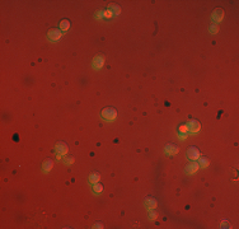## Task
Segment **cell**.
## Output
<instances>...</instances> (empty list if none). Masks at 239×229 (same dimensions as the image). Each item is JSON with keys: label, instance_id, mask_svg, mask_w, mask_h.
Listing matches in <instances>:
<instances>
[{"label": "cell", "instance_id": "obj_1", "mask_svg": "<svg viewBox=\"0 0 239 229\" xmlns=\"http://www.w3.org/2000/svg\"><path fill=\"white\" fill-rule=\"evenodd\" d=\"M101 114L106 121H113V120H116V117H117V111L112 107H107L102 111Z\"/></svg>", "mask_w": 239, "mask_h": 229}, {"label": "cell", "instance_id": "obj_2", "mask_svg": "<svg viewBox=\"0 0 239 229\" xmlns=\"http://www.w3.org/2000/svg\"><path fill=\"white\" fill-rule=\"evenodd\" d=\"M47 37H48L50 41L56 42V41H59L61 37H63V32H61L60 29H50L48 33H47Z\"/></svg>", "mask_w": 239, "mask_h": 229}, {"label": "cell", "instance_id": "obj_3", "mask_svg": "<svg viewBox=\"0 0 239 229\" xmlns=\"http://www.w3.org/2000/svg\"><path fill=\"white\" fill-rule=\"evenodd\" d=\"M200 152L197 148H195V146H191V148H188L187 150V158L191 160H197L200 158Z\"/></svg>", "mask_w": 239, "mask_h": 229}, {"label": "cell", "instance_id": "obj_4", "mask_svg": "<svg viewBox=\"0 0 239 229\" xmlns=\"http://www.w3.org/2000/svg\"><path fill=\"white\" fill-rule=\"evenodd\" d=\"M67 152H69V148H67V145L65 143L60 141L56 144V153H57V155H66Z\"/></svg>", "mask_w": 239, "mask_h": 229}, {"label": "cell", "instance_id": "obj_5", "mask_svg": "<svg viewBox=\"0 0 239 229\" xmlns=\"http://www.w3.org/2000/svg\"><path fill=\"white\" fill-rule=\"evenodd\" d=\"M212 20L215 22V24H217V23H220L221 20H223V18H224V10L223 9H215L214 10V13H212Z\"/></svg>", "mask_w": 239, "mask_h": 229}, {"label": "cell", "instance_id": "obj_6", "mask_svg": "<svg viewBox=\"0 0 239 229\" xmlns=\"http://www.w3.org/2000/svg\"><path fill=\"white\" fill-rule=\"evenodd\" d=\"M187 126H188V131H190V133H193V134L199 133V131L201 130V124H200L199 121H196V120H192Z\"/></svg>", "mask_w": 239, "mask_h": 229}, {"label": "cell", "instance_id": "obj_7", "mask_svg": "<svg viewBox=\"0 0 239 229\" xmlns=\"http://www.w3.org/2000/svg\"><path fill=\"white\" fill-rule=\"evenodd\" d=\"M178 146L174 145V144H168V145L166 146V149H164V152L167 153L168 155H176L177 153H178Z\"/></svg>", "mask_w": 239, "mask_h": 229}, {"label": "cell", "instance_id": "obj_8", "mask_svg": "<svg viewBox=\"0 0 239 229\" xmlns=\"http://www.w3.org/2000/svg\"><path fill=\"white\" fill-rule=\"evenodd\" d=\"M103 65H104V57H103L102 55H98V56L94 57V60H93V66L96 67V69H101Z\"/></svg>", "mask_w": 239, "mask_h": 229}, {"label": "cell", "instance_id": "obj_9", "mask_svg": "<svg viewBox=\"0 0 239 229\" xmlns=\"http://www.w3.org/2000/svg\"><path fill=\"white\" fill-rule=\"evenodd\" d=\"M199 168H200L199 164L192 162V163H190L187 167H186V173H187V174H192V173H196L197 171H199Z\"/></svg>", "mask_w": 239, "mask_h": 229}, {"label": "cell", "instance_id": "obj_10", "mask_svg": "<svg viewBox=\"0 0 239 229\" xmlns=\"http://www.w3.org/2000/svg\"><path fill=\"white\" fill-rule=\"evenodd\" d=\"M145 206L147 207V209H150V210H154L155 207H156V200L155 199H153V197H147L145 199Z\"/></svg>", "mask_w": 239, "mask_h": 229}, {"label": "cell", "instance_id": "obj_11", "mask_svg": "<svg viewBox=\"0 0 239 229\" xmlns=\"http://www.w3.org/2000/svg\"><path fill=\"white\" fill-rule=\"evenodd\" d=\"M52 167H54V162H52L51 159H46L42 164V169H43V172H46V173L51 171Z\"/></svg>", "mask_w": 239, "mask_h": 229}, {"label": "cell", "instance_id": "obj_12", "mask_svg": "<svg viewBox=\"0 0 239 229\" xmlns=\"http://www.w3.org/2000/svg\"><path fill=\"white\" fill-rule=\"evenodd\" d=\"M99 180H101V174L99 173H97V172H94L92 173V174L89 176V182L90 183H97V182H99Z\"/></svg>", "mask_w": 239, "mask_h": 229}, {"label": "cell", "instance_id": "obj_13", "mask_svg": "<svg viewBox=\"0 0 239 229\" xmlns=\"http://www.w3.org/2000/svg\"><path fill=\"white\" fill-rule=\"evenodd\" d=\"M199 166L201 167V168H207L209 166H210V160L207 159V158H205V157H202V158H199Z\"/></svg>", "mask_w": 239, "mask_h": 229}, {"label": "cell", "instance_id": "obj_14", "mask_svg": "<svg viewBox=\"0 0 239 229\" xmlns=\"http://www.w3.org/2000/svg\"><path fill=\"white\" fill-rule=\"evenodd\" d=\"M69 28H70V22H69V20H66V19L61 20V23H60V31L61 32H66Z\"/></svg>", "mask_w": 239, "mask_h": 229}, {"label": "cell", "instance_id": "obj_15", "mask_svg": "<svg viewBox=\"0 0 239 229\" xmlns=\"http://www.w3.org/2000/svg\"><path fill=\"white\" fill-rule=\"evenodd\" d=\"M110 10L113 13V15H117V14H120L121 13V8L118 7L117 4H112L111 7H110Z\"/></svg>", "mask_w": 239, "mask_h": 229}, {"label": "cell", "instance_id": "obj_16", "mask_svg": "<svg viewBox=\"0 0 239 229\" xmlns=\"http://www.w3.org/2000/svg\"><path fill=\"white\" fill-rule=\"evenodd\" d=\"M93 191H94V193H101L103 191V186L99 182H97V183L93 185Z\"/></svg>", "mask_w": 239, "mask_h": 229}, {"label": "cell", "instance_id": "obj_17", "mask_svg": "<svg viewBox=\"0 0 239 229\" xmlns=\"http://www.w3.org/2000/svg\"><path fill=\"white\" fill-rule=\"evenodd\" d=\"M209 31H210V33H212V34L217 33V32H219V24H211Z\"/></svg>", "mask_w": 239, "mask_h": 229}, {"label": "cell", "instance_id": "obj_18", "mask_svg": "<svg viewBox=\"0 0 239 229\" xmlns=\"http://www.w3.org/2000/svg\"><path fill=\"white\" fill-rule=\"evenodd\" d=\"M156 216H158V213H156V211H153V209H151V211H149V216H147V218L150 220H155Z\"/></svg>", "mask_w": 239, "mask_h": 229}, {"label": "cell", "instance_id": "obj_19", "mask_svg": "<svg viewBox=\"0 0 239 229\" xmlns=\"http://www.w3.org/2000/svg\"><path fill=\"white\" fill-rule=\"evenodd\" d=\"M64 163L67 164V166H70V164L74 163V158L73 157H65L64 158Z\"/></svg>", "mask_w": 239, "mask_h": 229}, {"label": "cell", "instance_id": "obj_20", "mask_svg": "<svg viewBox=\"0 0 239 229\" xmlns=\"http://www.w3.org/2000/svg\"><path fill=\"white\" fill-rule=\"evenodd\" d=\"M179 133L187 134L188 133V126L187 125H181V126H179Z\"/></svg>", "mask_w": 239, "mask_h": 229}, {"label": "cell", "instance_id": "obj_21", "mask_svg": "<svg viewBox=\"0 0 239 229\" xmlns=\"http://www.w3.org/2000/svg\"><path fill=\"white\" fill-rule=\"evenodd\" d=\"M112 17H113V13H112V11H111L110 9L104 11V18H107V19H111Z\"/></svg>", "mask_w": 239, "mask_h": 229}, {"label": "cell", "instance_id": "obj_22", "mask_svg": "<svg viewBox=\"0 0 239 229\" xmlns=\"http://www.w3.org/2000/svg\"><path fill=\"white\" fill-rule=\"evenodd\" d=\"M103 17H104V11L103 10L97 11V18H103Z\"/></svg>", "mask_w": 239, "mask_h": 229}, {"label": "cell", "instance_id": "obj_23", "mask_svg": "<svg viewBox=\"0 0 239 229\" xmlns=\"http://www.w3.org/2000/svg\"><path fill=\"white\" fill-rule=\"evenodd\" d=\"M93 228H103V224L102 223H97V224H94Z\"/></svg>", "mask_w": 239, "mask_h": 229}, {"label": "cell", "instance_id": "obj_24", "mask_svg": "<svg viewBox=\"0 0 239 229\" xmlns=\"http://www.w3.org/2000/svg\"><path fill=\"white\" fill-rule=\"evenodd\" d=\"M179 139H182V140H186V139H187V135H186V134H182V135H179Z\"/></svg>", "mask_w": 239, "mask_h": 229}, {"label": "cell", "instance_id": "obj_25", "mask_svg": "<svg viewBox=\"0 0 239 229\" xmlns=\"http://www.w3.org/2000/svg\"><path fill=\"white\" fill-rule=\"evenodd\" d=\"M221 225H226V228H228V225H229V223H226V222H224V223H221Z\"/></svg>", "mask_w": 239, "mask_h": 229}]
</instances>
